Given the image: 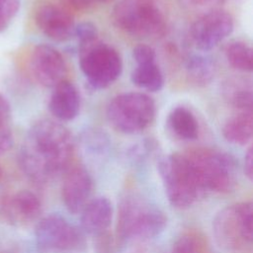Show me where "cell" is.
Listing matches in <instances>:
<instances>
[{
    "label": "cell",
    "instance_id": "6da1fadb",
    "mask_svg": "<svg viewBox=\"0 0 253 253\" xmlns=\"http://www.w3.org/2000/svg\"><path fill=\"white\" fill-rule=\"evenodd\" d=\"M74 141L69 130L51 120L36 122L28 130L19 153L24 173L35 183L45 184L70 167Z\"/></svg>",
    "mask_w": 253,
    "mask_h": 253
},
{
    "label": "cell",
    "instance_id": "7a4b0ae2",
    "mask_svg": "<svg viewBox=\"0 0 253 253\" xmlns=\"http://www.w3.org/2000/svg\"><path fill=\"white\" fill-rule=\"evenodd\" d=\"M167 224L164 212L135 196L124 199L119 208L117 232L124 242H144L159 235Z\"/></svg>",
    "mask_w": 253,
    "mask_h": 253
},
{
    "label": "cell",
    "instance_id": "3957f363",
    "mask_svg": "<svg viewBox=\"0 0 253 253\" xmlns=\"http://www.w3.org/2000/svg\"><path fill=\"white\" fill-rule=\"evenodd\" d=\"M216 244L228 253H243L252 245L253 205L241 202L220 210L212 221Z\"/></svg>",
    "mask_w": 253,
    "mask_h": 253
},
{
    "label": "cell",
    "instance_id": "277c9868",
    "mask_svg": "<svg viewBox=\"0 0 253 253\" xmlns=\"http://www.w3.org/2000/svg\"><path fill=\"white\" fill-rule=\"evenodd\" d=\"M203 192L228 193L234 189L237 164L234 158L211 148H197L186 153Z\"/></svg>",
    "mask_w": 253,
    "mask_h": 253
},
{
    "label": "cell",
    "instance_id": "5b68a950",
    "mask_svg": "<svg viewBox=\"0 0 253 253\" xmlns=\"http://www.w3.org/2000/svg\"><path fill=\"white\" fill-rule=\"evenodd\" d=\"M158 170L168 201L174 208H190L204 193L186 153L163 157Z\"/></svg>",
    "mask_w": 253,
    "mask_h": 253
},
{
    "label": "cell",
    "instance_id": "8992f818",
    "mask_svg": "<svg viewBox=\"0 0 253 253\" xmlns=\"http://www.w3.org/2000/svg\"><path fill=\"white\" fill-rule=\"evenodd\" d=\"M112 19L120 30L135 37H160L166 30L164 13L155 0H120Z\"/></svg>",
    "mask_w": 253,
    "mask_h": 253
},
{
    "label": "cell",
    "instance_id": "52a82bcc",
    "mask_svg": "<svg viewBox=\"0 0 253 253\" xmlns=\"http://www.w3.org/2000/svg\"><path fill=\"white\" fill-rule=\"evenodd\" d=\"M155 116L152 98L140 92H126L116 96L108 105L107 119L111 126L126 134L145 129Z\"/></svg>",
    "mask_w": 253,
    "mask_h": 253
},
{
    "label": "cell",
    "instance_id": "ba28073f",
    "mask_svg": "<svg viewBox=\"0 0 253 253\" xmlns=\"http://www.w3.org/2000/svg\"><path fill=\"white\" fill-rule=\"evenodd\" d=\"M79 63L89 84L103 89L115 82L121 75L123 62L119 52L99 41L79 48Z\"/></svg>",
    "mask_w": 253,
    "mask_h": 253
},
{
    "label": "cell",
    "instance_id": "9c48e42d",
    "mask_svg": "<svg viewBox=\"0 0 253 253\" xmlns=\"http://www.w3.org/2000/svg\"><path fill=\"white\" fill-rule=\"evenodd\" d=\"M35 236L38 247L42 251H73L85 243L82 231L57 213L39 219Z\"/></svg>",
    "mask_w": 253,
    "mask_h": 253
},
{
    "label": "cell",
    "instance_id": "30bf717a",
    "mask_svg": "<svg viewBox=\"0 0 253 253\" xmlns=\"http://www.w3.org/2000/svg\"><path fill=\"white\" fill-rule=\"evenodd\" d=\"M233 31L232 17L225 11L213 9L203 14L191 27L195 46L203 51L215 47Z\"/></svg>",
    "mask_w": 253,
    "mask_h": 253
},
{
    "label": "cell",
    "instance_id": "8fae6325",
    "mask_svg": "<svg viewBox=\"0 0 253 253\" xmlns=\"http://www.w3.org/2000/svg\"><path fill=\"white\" fill-rule=\"evenodd\" d=\"M30 72L42 86L54 87L65 80L66 64L61 53L48 44L37 45L30 56Z\"/></svg>",
    "mask_w": 253,
    "mask_h": 253
},
{
    "label": "cell",
    "instance_id": "7c38bea8",
    "mask_svg": "<svg viewBox=\"0 0 253 253\" xmlns=\"http://www.w3.org/2000/svg\"><path fill=\"white\" fill-rule=\"evenodd\" d=\"M3 219L14 226H27L38 220L42 213V203L31 191L22 190L7 196L0 206Z\"/></svg>",
    "mask_w": 253,
    "mask_h": 253
},
{
    "label": "cell",
    "instance_id": "4fadbf2b",
    "mask_svg": "<svg viewBox=\"0 0 253 253\" xmlns=\"http://www.w3.org/2000/svg\"><path fill=\"white\" fill-rule=\"evenodd\" d=\"M93 182L89 172L79 166L69 167L64 172L61 197L67 211L79 213L90 201Z\"/></svg>",
    "mask_w": 253,
    "mask_h": 253
},
{
    "label": "cell",
    "instance_id": "5bb4252c",
    "mask_svg": "<svg viewBox=\"0 0 253 253\" xmlns=\"http://www.w3.org/2000/svg\"><path fill=\"white\" fill-rule=\"evenodd\" d=\"M35 21L38 28L47 38L55 42H65L73 36L74 21L71 15L53 4L38 8Z\"/></svg>",
    "mask_w": 253,
    "mask_h": 253
},
{
    "label": "cell",
    "instance_id": "9a60e30c",
    "mask_svg": "<svg viewBox=\"0 0 253 253\" xmlns=\"http://www.w3.org/2000/svg\"><path fill=\"white\" fill-rule=\"evenodd\" d=\"M80 96L76 87L67 80L53 87L48 101V110L58 121L73 120L79 113Z\"/></svg>",
    "mask_w": 253,
    "mask_h": 253
},
{
    "label": "cell",
    "instance_id": "2e32d148",
    "mask_svg": "<svg viewBox=\"0 0 253 253\" xmlns=\"http://www.w3.org/2000/svg\"><path fill=\"white\" fill-rule=\"evenodd\" d=\"M113 211L112 203L106 197L90 200L80 211L82 229L93 235L107 231L112 223Z\"/></svg>",
    "mask_w": 253,
    "mask_h": 253
},
{
    "label": "cell",
    "instance_id": "e0dca14e",
    "mask_svg": "<svg viewBox=\"0 0 253 253\" xmlns=\"http://www.w3.org/2000/svg\"><path fill=\"white\" fill-rule=\"evenodd\" d=\"M253 133L252 111H241L229 118L222 126V135L230 143L245 145Z\"/></svg>",
    "mask_w": 253,
    "mask_h": 253
},
{
    "label": "cell",
    "instance_id": "ac0fdd59",
    "mask_svg": "<svg viewBox=\"0 0 253 253\" xmlns=\"http://www.w3.org/2000/svg\"><path fill=\"white\" fill-rule=\"evenodd\" d=\"M168 126L181 139L193 140L199 135V124L194 114L183 106H178L168 116Z\"/></svg>",
    "mask_w": 253,
    "mask_h": 253
},
{
    "label": "cell",
    "instance_id": "d6986e66",
    "mask_svg": "<svg viewBox=\"0 0 253 253\" xmlns=\"http://www.w3.org/2000/svg\"><path fill=\"white\" fill-rule=\"evenodd\" d=\"M130 79L135 86L149 92L160 91L164 85V77L156 61L136 64Z\"/></svg>",
    "mask_w": 253,
    "mask_h": 253
},
{
    "label": "cell",
    "instance_id": "ffe728a7",
    "mask_svg": "<svg viewBox=\"0 0 253 253\" xmlns=\"http://www.w3.org/2000/svg\"><path fill=\"white\" fill-rule=\"evenodd\" d=\"M186 70L193 83L204 86L212 80L215 66L209 56L194 54L187 59Z\"/></svg>",
    "mask_w": 253,
    "mask_h": 253
},
{
    "label": "cell",
    "instance_id": "44dd1931",
    "mask_svg": "<svg viewBox=\"0 0 253 253\" xmlns=\"http://www.w3.org/2000/svg\"><path fill=\"white\" fill-rule=\"evenodd\" d=\"M225 100L233 107L241 111H251L252 109V87L250 83L243 80H229L223 87Z\"/></svg>",
    "mask_w": 253,
    "mask_h": 253
},
{
    "label": "cell",
    "instance_id": "7402d4cb",
    "mask_svg": "<svg viewBox=\"0 0 253 253\" xmlns=\"http://www.w3.org/2000/svg\"><path fill=\"white\" fill-rule=\"evenodd\" d=\"M225 57L228 63L239 71L250 72L252 70V48L244 42H230L225 47Z\"/></svg>",
    "mask_w": 253,
    "mask_h": 253
},
{
    "label": "cell",
    "instance_id": "603a6c76",
    "mask_svg": "<svg viewBox=\"0 0 253 253\" xmlns=\"http://www.w3.org/2000/svg\"><path fill=\"white\" fill-rule=\"evenodd\" d=\"M168 253H206V246L198 233L187 232L173 243Z\"/></svg>",
    "mask_w": 253,
    "mask_h": 253
},
{
    "label": "cell",
    "instance_id": "cb8c5ba5",
    "mask_svg": "<svg viewBox=\"0 0 253 253\" xmlns=\"http://www.w3.org/2000/svg\"><path fill=\"white\" fill-rule=\"evenodd\" d=\"M73 36H75L79 42V48L98 41L97 28L91 22H81L75 25Z\"/></svg>",
    "mask_w": 253,
    "mask_h": 253
},
{
    "label": "cell",
    "instance_id": "d4e9b609",
    "mask_svg": "<svg viewBox=\"0 0 253 253\" xmlns=\"http://www.w3.org/2000/svg\"><path fill=\"white\" fill-rule=\"evenodd\" d=\"M20 8V0H0V32L6 30Z\"/></svg>",
    "mask_w": 253,
    "mask_h": 253
},
{
    "label": "cell",
    "instance_id": "484cf974",
    "mask_svg": "<svg viewBox=\"0 0 253 253\" xmlns=\"http://www.w3.org/2000/svg\"><path fill=\"white\" fill-rule=\"evenodd\" d=\"M132 56L136 64H144L156 61L155 50L147 44H138L132 50Z\"/></svg>",
    "mask_w": 253,
    "mask_h": 253
},
{
    "label": "cell",
    "instance_id": "4316f807",
    "mask_svg": "<svg viewBox=\"0 0 253 253\" xmlns=\"http://www.w3.org/2000/svg\"><path fill=\"white\" fill-rule=\"evenodd\" d=\"M183 6L195 11H211L225 0H178Z\"/></svg>",
    "mask_w": 253,
    "mask_h": 253
},
{
    "label": "cell",
    "instance_id": "83f0119b",
    "mask_svg": "<svg viewBox=\"0 0 253 253\" xmlns=\"http://www.w3.org/2000/svg\"><path fill=\"white\" fill-rule=\"evenodd\" d=\"M13 133L8 126H0V155L6 153L13 145Z\"/></svg>",
    "mask_w": 253,
    "mask_h": 253
},
{
    "label": "cell",
    "instance_id": "f1b7e54d",
    "mask_svg": "<svg viewBox=\"0 0 253 253\" xmlns=\"http://www.w3.org/2000/svg\"><path fill=\"white\" fill-rule=\"evenodd\" d=\"M11 116V107L8 100L0 94V126H7Z\"/></svg>",
    "mask_w": 253,
    "mask_h": 253
},
{
    "label": "cell",
    "instance_id": "f546056e",
    "mask_svg": "<svg viewBox=\"0 0 253 253\" xmlns=\"http://www.w3.org/2000/svg\"><path fill=\"white\" fill-rule=\"evenodd\" d=\"M244 173L251 181L253 178V152L251 147L248 148L244 156Z\"/></svg>",
    "mask_w": 253,
    "mask_h": 253
},
{
    "label": "cell",
    "instance_id": "4dcf8cb0",
    "mask_svg": "<svg viewBox=\"0 0 253 253\" xmlns=\"http://www.w3.org/2000/svg\"><path fill=\"white\" fill-rule=\"evenodd\" d=\"M133 247L127 253H151L150 249L148 248V241L144 242H133L131 243Z\"/></svg>",
    "mask_w": 253,
    "mask_h": 253
},
{
    "label": "cell",
    "instance_id": "1f68e13d",
    "mask_svg": "<svg viewBox=\"0 0 253 253\" xmlns=\"http://www.w3.org/2000/svg\"><path fill=\"white\" fill-rule=\"evenodd\" d=\"M92 1H93V3H95V2H108L110 0H92Z\"/></svg>",
    "mask_w": 253,
    "mask_h": 253
},
{
    "label": "cell",
    "instance_id": "d6a6232c",
    "mask_svg": "<svg viewBox=\"0 0 253 253\" xmlns=\"http://www.w3.org/2000/svg\"><path fill=\"white\" fill-rule=\"evenodd\" d=\"M1 178H2V168L0 166V180H1Z\"/></svg>",
    "mask_w": 253,
    "mask_h": 253
}]
</instances>
